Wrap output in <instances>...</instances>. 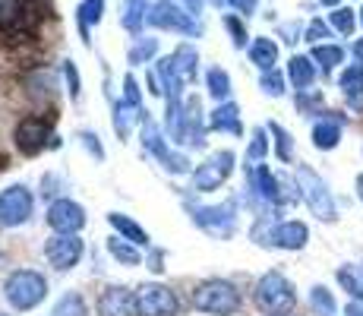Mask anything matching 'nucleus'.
I'll return each instance as SVG.
<instances>
[{"label": "nucleus", "mask_w": 363, "mask_h": 316, "mask_svg": "<svg viewBox=\"0 0 363 316\" xmlns=\"http://www.w3.org/2000/svg\"><path fill=\"white\" fill-rule=\"evenodd\" d=\"M256 304L269 316H288L297 304L294 285H291L281 272H265L259 278V285H256Z\"/></svg>", "instance_id": "f257e3e1"}, {"label": "nucleus", "mask_w": 363, "mask_h": 316, "mask_svg": "<svg viewBox=\"0 0 363 316\" xmlns=\"http://www.w3.org/2000/svg\"><path fill=\"white\" fill-rule=\"evenodd\" d=\"M4 294H6V300H10V307H16V310H32V307H38L41 300H45L48 282H45V276L35 269H16V272H10V278L4 282Z\"/></svg>", "instance_id": "f03ea898"}, {"label": "nucleus", "mask_w": 363, "mask_h": 316, "mask_svg": "<svg viewBox=\"0 0 363 316\" xmlns=\"http://www.w3.org/2000/svg\"><path fill=\"white\" fill-rule=\"evenodd\" d=\"M297 193H300V200L310 206V212L316 215V219L335 222V215H338L335 212V196H332L329 184H325L313 168H306V165L297 168Z\"/></svg>", "instance_id": "7ed1b4c3"}, {"label": "nucleus", "mask_w": 363, "mask_h": 316, "mask_svg": "<svg viewBox=\"0 0 363 316\" xmlns=\"http://www.w3.org/2000/svg\"><path fill=\"white\" fill-rule=\"evenodd\" d=\"M193 304L202 313L212 316H231L240 310V291L231 282H221V278H212V282H202L196 291H193Z\"/></svg>", "instance_id": "20e7f679"}, {"label": "nucleus", "mask_w": 363, "mask_h": 316, "mask_svg": "<svg viewBox=\"0 0 363 316\" xmlns=\"http://www.w3.org/2000/svg\"><path fill=\"white\" fill-rule=\"evenodd\" d=\"M196 51L190 45H180L171 58H164L158 63V73L164 76V89H167V98H180V86H190L196 80Z\"/></svg>", "instance_id": "39448f33"}, {"label": "nucleus", "mask_w": 363, "mask_h": 316, "mask_svg": "<svg viewBox=\"0 0 363 316\" xmlns=\"http://www.w3.org/2000/svg\"><path fill=\"white\" fill-rule=\"evenodd\" d=\"M145 23L155 26V29H171V32H184V35L199 32V23L193 19V13H186L184 6L174 4V0H158V4L149 10Z\"/></svg>", "instance_id": "423d86ee"}, {"label": "nucleus", "mask_w": 363, "mask_h": 316, "mask_svg": "<svg viewBox=\"0 0 363 316\" xmlns=\"http://www.w3.org/2000/svg\"><path fill=\"white\" fill-rule=\"evenodd\" d=\"M41 0H0V29L29 32L41 19Z\"/></svg>", "instance_id": "0eeeda50"}, {"label": "nucleus", "mask_w": 363, "mask_h": 316, "mask_svg": "<svg viewBox=\"0 0 363 316\" xmlns=\"http://www.w3.org/2000/svg\"><path fill=\"white\" fill-rule=\"evenodd\" d=\"M231 171H234V152H228V149L215 152L212 158H206L196 171H193V187H196L199 193L218 190L228 178H231Z\"/></svg>", "instance_id": "6e6552de"}, {"label": "nucleus", "mask_w": 363, "mask_h": 316, "mask_svg": "<svg viewBox=\"0 0 363 316\" xmlns=\"http://www.w3.org/2000/svg\"><path fill=\"white\" fill-rule=\"evenodd\" d=\"M136 313L139 316H174L177 313V298L164 285H145L136 294Z\"/></svg>", "instance_id": "1a4fd4ad"}, {"label": "nucleus", "mask_w": 363, "mask_h": 316, "mask_svg": "<svg viewBox=\"0 0 363 316\" xmlns=\"http://www.w3.org/2000/svg\"><path fill=\"white\" fill-rule=\"evenodd\" d=\"M32 215V193L26 187H6L0 193V224L13 228V224L29 222Z\"/></svg>", "instance_id": "9d476101"}, {"label": "nucleus", "mask_w": 363, "mask_h": 316, "mask_svg": "<svg viewBox=\"0 0 363 316\" xmlns=\"http://www.w3.org/2000/svg\"><path fill=\"white\" fill-rule=\"evenodd\" d=\"M193 222L199 224L202 231H208V234L215 237H231L234 234V209L231 206H196L193 209Z\"/></svg>", "instance_id": "9b49d317"}, {"label": "nucleus", "mask_w": 363, "mask_h": 316, "mask_svg": "<svg viewBox=\"0 0 363 316\" xmlns=\"http://www.w3.org/2000/svg\"><path fill=\"white\" fill-rule=\"evenodd\" d=\"M143 146H145V149H149L155 158H162V165L167 168V171H174V174H184V171H186V165H190V161H186L184 156H177V152L167 149V143L162 139L158 126L152 124L149 117L143 121Z\"/></svg>", "instance_id": "f8f14e48"}, {"label": "nucleus", "mask_w": 363, "mask_h": 316, "mask_svg": "<svg viewBox=\"0 0 363 316\" xmlns=\"http://www.w3.org/2000/svg\"><path fill=\"white\" fill-rule=\"evenodd\" d=\"M51 136V121H45L41 114H32L26 121H19L16 126V146L26 156H38L45 149V139Z\"/></svg>", "instance_id": "ddd939ff"}, {"label": "nucleus", "mask_w": 363, "mask_h": 316, "mask_svg": "<svg viewBox=\"0 0 363 316\" xmlns=\"http://www.w3.org/2000/svg\"><path fill=\"white\" fill-rule=\"evenodd\" d=\"M45 256H48V263H51L54 269H60V272L73 269V266L79 263V256H82V241L76 234H57V237L48 241Z\"/></svg>", "instance_id": "4468645a"}, {"label": "nucleus", "mask_w": 363, "mask_h": 316, "mask_svg": "<svg viewBox=\"0 0 363 316\" xmlns=\"http://www.w3.org/2000/svg\"><path fill=\"white\" fill-rule=\"evenodd\" d=\"M48 224H51L57 234H76V231L86 224V212H82L79 202L73 200H57L48 209Z\"/></svg>", "instance_id": "2eb2a0df"}, {"label": "nucleus", "mask_w": 363, "mask_h": 316, "mask_svg": "<svg viewBox=\"0 0 363 316\" xmlns=\"http://www.w3.org/2000/svg\"><path fill=\"white\" fill-rule=\"evenodd\" d=\"M306 241H310V228L303 222H281L265 234L262 244H272L278 250H303Z\"/></svg>", "instance_id": "dca6fc26"}, {"label": "nucleus", "mask_w": 363, "mask_h": 316, "mask_svg": "<svg viewBox=\"0 0 363 316\" xmlns=\"http://www.w3.org/2000/svg\"><path fill=\"white\" fill-rule=\"evenodd\" d=\"M99 313L101 316H133L136 313V298L127 288H108L99 300Z\"/></svg>", "instance_id": "f3484780"}, {"label": "nucleus", "mask_w": 363, "mask_h": 316, "mask_svg": "<svg viewBox=\"0 0 363 316\" xmlns=\"http://www.w3.org/2000/svg\"><path fill=\"white\" fill-rule=\"evenodd\" d=\"M338 143H341V121L338 117H323V121H316V126H313V146L329 152Z\"/></svg>", "instance_id": "a211bd4d"}, {"label": "nucleus", "mask_w": 363, "mask_h": 316, "mask_svg": "<svg viewBox=\"0 0 363 316\" xmlns=\"http://www.w3.org/2000/svg\"><path fill=\"white\" fill-rule=\"evenodd\" d=\"M184 133H186V143L202 146V108H199V98H186L184 102Z\"/></svg>", "instance_id": "6ab92c4d"}, {"label": "nucleus", "mask_w": 363, "mask_h": 316, "mask_svg": "<svg viewBox=\"0 0 363 316\" xmlns=\"http://www.w3.org/2000/svg\"><path fill=\"white\" fill-rule=\"evenodd\" d=\"M288 76L297 86V92H303V89H310L313 82H316V63H313V58H300V54H294L288 63Z\"/></svg>", "instance_id": "aec40b11"}, {"label": "nucleus", "mask_w": 363, "mask_h": 316, "mask_svg": "<svg viewBox=\"0 0 363 316\" xmlns=\"http://www.w3.org/2000/svg\"><path fill=\"white\" fill-rule=\"evenodd\" d=\"M338 82H341V92H345L347 102H351L354 108H363V67L360 63L347 67Z\"/></svg>", "instance_id": "412c9836"}, {"label": "nucleus", "mask_w": 363, "mask_h": 316, "mask_svg": "<svg viewBox=\"0 0 363 316\" xmlns=\"http://www.w3.org/2000/svg\"><path fill=\"white\" fill-rule=\"evenodd\" d=\"M212 126H215V130H221V133H243L240 108H237L234 102L218 104V108H215V114H212Z\"/></svg>", "instance_id": "4be33fe9"}, {"label": "nucleus", "mask_w": 363, "mask_h": 316, "mask_svg": "<svg viewBox=\"0 0 363 316\" xmlns=\"http://www.w3.org/2000/svg\"><path fill=\"white\" fill-rule=\"evenodd\" d=\"M250 60L256 63V67L262 70H275V63H278V45L272 38H256L253 45H250Z\"/></svg>", "instance_id": "5701e85b"}, {"label": "nucleus", "mask_w": 363, "mask_h": 316, "mask_svg": "<svg viewBox=\"0 0 363 316\" xmlns=\"http://www.w3.org/2000/svg\"><path fill=\"white\" fill-rule=\"evenodd\" d=\"M108 222L114 224L117 231H121V237H123V241L136 244V247H149V234H145V228H139V224L133 222V219H127V215L114 212V215H108Z\"/></svg>", "instance_id": "b1692460"}, {"label": "nucleus", "mask_w": 363, "mask_h": 316, "mask_svg": "<svg viewBox=\"0 0 363 316\" xmlns=\"http://www.w3.org/2000/svg\"><path fill=\"white\" fill-rule=\"evenodd\" d=\"M136 121H143V108H136V104H130V102L114 104V130L121 133V136H127Z\"/></svg>", "instance_id": "393cba45"}, {"label": "nucleus", "mask_w": 363, "mask_h": 316, "mask_svg": "<svg viewBox=\"0 0 363 316\" xmlns=\"http://www.w3.org/2000/svg\"><path fill=\"white\" fill-rule=\"evenodd\" d=\"M145 16H149V6H145V0H123V10H121L123 29L139 32V26L145 23Z\"/></svg>", "instance_id": "a878e982"}, {"label": "nucleus", "mask_w": 363, "mask_h": 316, "mask_svg": "<svg viewBox=\"0 0 363 316\" xmlns=\"http://www.w3.org/2000/svg\"><path fill=\"white\" fill-rule=\"evenodd\" d=\"M313 60H316L323 70H335L341 60H345V48H338V45H316V48H313Z\"/></svg>", "instance_id": "bb28decb"}, {"label": "nucleus", "mask_w": 363, "mask_h": 316, "mask_svg": "<svg viewBox=\"0 0 363 316\" xmlns=\"http://www.w3.org/2000/svg\"><path fill=\"white\" fill-rule=\"evenodd\" d=\"M338 282L357 304H363V276L357 269H351V266H347V269H338Z\"/></svg>", "instance_id": "cd10ccee"}, {"label": "nucleus", "mask_w": 363, "mask_h": 316, "mask_svg": "<svg viewBox=\"0 0 363 316\" xmlns=\"http://www.w3.org/2000/svg\"><path fill=\"white\" fill-rule=\"evenodd\" d=\"M269 133L275 136V152L281 161H291L294 158V143H291V133L284 130L281 124H269Z\"/></svg>", "instance_id": "c85d7f7f"}, {"label": "nucleus", "mask_w": 363, "mask_h": 316, "mask_svg": "<svg viewBox=\"0 0 363 316\" xmlns=\"http://www.w3.org/2000/svg\"><path fill=\"white\" fill-rule=\"evenodd\" d=\"M310 307L316 313H323V316H332L335 313V298H332L329 288H323V285L313 288V291H310Z\"/></svg>", "instance_id": "c756f323"}, {"label": "nucleus", "mask_w": 363, "mask_h": 316, "mask_svg": "<svg viewBox=\"0 0 363 316\" xmlns=\"http://www.w3.org/2000/svg\"><path fill=\"white\" fill-rule=\"evenodd\" d=\"M208 92H212V98H218V102H225L228 95H231V80H228L225 70H208Z\"/></svg>", "instance_id": "7c9ffc66"}, {"label": "nucleus", "mask_w": 363, "mask_h": 316, "mask_svg": "<svg viewBox=\"0 0 363 316\" xmlns=\"http://www.w3.org/2000/svg\"><path fill=\"white\" fill-rule=\"evenodd\" d=\"M51 316H89V310L79 294H67V298H60V304L54 307Z\"/></svg>", "instance_id": "2f4dec72"}, {"label": "nucleus", "mask_w": 363, "mask_h": 316, "mask_svg": "<svg viewBox=\"0 0 363 316\" xmlns=\"http://www.w3.org/2000/svg\"><path fill=\"white\" fill-rule=\"evenodd\" d=\"M108 250H111V256H114L117 263H127V266H139V263H143V256H139L133 247H127V244H121L117 237H111V241H108Z\"/></svg>", "instance_id": "473e14b6"}, {"label": "nucleus", "mask_w": 363, "mask_h": 316, "mask_svg": "<svg viewBox=\"0 0 363 316\" xmlns=\"http://www.w3.org/2000/svg\"><path fill=\"white\" fill-rule=\"evenodd\" d=\"M329 26L341 35H354L357 16H354V10H335V13H329Z\"/></svg>", "instance_id": "72a5a7b5"}, {"label": "nucleus", "mask_w": 363, "mask_h": 316, "mask_svg": "<svg viewBox=\"0 0 363 316\" xmlns=\"http://www.w3.org/2000/svg\"><path fill=\"white\" fill-rule=\"evenodd\" d=\"M101 10H104V0H82V6H79L82 35H86V26H92V23H99L101 19Z\"/></svg>", "instance_id": "f704fd0d"}, {"label": "nucleus", "mask_w": 363, "mask_h": 316, "mask_svg": "<svg viewBox=\"0 0 363 316\" xmlns=\"http://www.w3.org/2000/svg\"><path fill=\"white\" fill-rule=\"evenodd\" d=\"M259 86H262L265 95H284V76L278 73V70H265Z\"/></svg>", "instance_id": "c9c22d12"}, {"label": "nucleus", "mask_w": 363, "mask_h": 316, "mask_svg": "<svg viewBox=\"0 0 363 316\" xmlns=\"http://www.w3.org/2000/svg\"><path fill=\"white\" fill-rule=\"evenodd\" d=\"M332 35V26L329 23H323V19H313L310 26H306V32H303V38L310 41V45H323L325 38Z\"/></svg>", "instance_id": "e433bc0d"}, {"label": "nucleus", "mask_w": 363, "mask_h": 316, "mask_svg": "<svg viewBox=\"0 0 363 316\" xmlns=\"http://www.w3.org/2000/svg\"><path fill=\"white\" fill-rule=\"evenodd\" d=\"M265 152H269V139H265V130H256V133H253V143H250V149H247V158H250V161H262Z\"/></svg>", "instance_id": "4c0bfd02"}, {"label": "nucleus", "mask_w": 363, "mask_h": 316, "mask_svg": "<svg viewBox=\"0 0 363 316\" xmlns=\"http://www.w3.org/2000/svg\"><path fill=\"white\" fill-rule=\"evenodd\" d=\"M155 48H158V41H155V38L139 41V45L130 51V63H143L145 58H152V54H155Z\"/></svg>", "instance_id": "58836bf2"}, {"label": "nucleus", "mask_w": 363, "mask_h": 316, "mask_svg": "<svg viewBox=\"0 0 363 316\" xmlns=\"http://www.w3.org/2000/svg\"><path fill=\"white\" fill-rule=\"evenodd\" d=\"M225 26H228V32L234 35V45L237 48L247 45V29L240 26V19H237V16H225Z\"/></svg>", "instance_id": "ea45409f"}, {"label": "nucleus", "mask_w": 363, "mask_h": 316, "mask_svg": "<svg viewBox=\"0 0 363 316\" xmlns=\"http://www.w3.org/2000/svg\"><path fill=\"white\" fill-rule=\"evenodd\" d=\"M123 102L143 108V104H139V86H136V80H133V76H123Z\"/></svg>", "instance_id": "a19ab883"}, {"label": "nucleus", "mask_w": 363, "mask_h": 316, "mask_svg": "<svg viewBox=\"0 0 363 316\" xmlns=\"http://www.w3.org/2000/svg\"><path fill=\"white\" fill-rule=\"evenodd\" d=\"M64 73H67V82H69V95L79 98V73H76V67H73V63H67Z\"/></svg>", "instance_id": "79ce46f5"}, {"label": "nucleus", "mask_w": 363, "mask_h": 316, "mask_svg": "<svg viewBox=\"0 0 363 316\" xmlns=\"http://www.w3.org/2000/svg\"><path fill=\"white\" fill-rule=\"evenodd\" d=\"M228 4H231L234 10H240L243 16H250V13H256V4H259V0H228Z\"/></svg>", "instance_id": "37998d69"}, {"label": "nucleus", "mask_w": 363, "mask_h": 316, "mask_svg": "<svg viewBox=\"0 0 363 316\" xmlns=\"http://www.w3.org/2000/svg\"><path fill=\"white\" fill-rule=\"evenodd\" d=\"M82 139H86L89 152H95V158H104V149L99 146V136H92V133H82Z\"/></svg>", "instance_id": "c03bdc74"}, {"label": "nucleus", "mask_w": 363, "mask_h": 316, "mask_svg": "<svg viewBox=\"0 0 363 316\" xmlns=\"http://www.w3.org/2000/svg\"><path fill=\"white\" fill-rule=\"evenodd\" d=\"M174 4H184V10L193 13V16H196V13L202 10V0H174Z\"/></svg>", "instance_id": "a18cd8bd"}, {"label": "nucleus", "mask_w": 363, "mask_h": 316, "mask_svg": "<svg viewBox=\"0 0 363 316\" xmlns=\"http://www.w3.org/2000/svg\"><path fill=\"white\" fill-rule=\"evenodd\" d=\"M281 35H284V41H291V45H294L297 35H300V26H281Z\"/></svg>", "instance_id": "49530a36"}, {"label": "nucleus", "mask_w": 363, "mask_h": 316, "mask_svg": "<svg viewBox=\"0 0 363 316\" xmlns=\"http://www.w3.org/2000/svg\"><path fill=\"white\" fill-rule=\"evenodd\" d=\"M351 51H354V60H357L360 67H363V38L354 41V48H351Z\"/></svg>", "instance_id": "de8ad7c7"}, {"label": "nucleus", "mask_w": 363, "mask_h": 316, "mask_svg": "<svg viewBox=\"0 0 363 316\" xmlns=\"http://www.w3.org/2000/svg\"><path fill=\"white\" fill-rule=\"evenodd\" d=\"M345 316H363V304H357V300H354V304H347Z\"/></svg>", "instance_id": "09e8293b"}, {"label": "nucleus", "mask_w": 363, "mask_h": 316, "mask_svg": "<svg viewBox=\"0 0 363 316\" xmlns=\"http://www.w3.org/2000/svg\"><path fill=\"white\" fill-rule=\"evenodd\" d=\"M357 193H360V200H363V174L357 178Z\"/></svg>", "instance_id": "8fccbe9b"}, {"label": "nucleus", "mask_w": 363, "mask_h": 316, "mask_svg": "<svg viewBox=\"0 0 363 316\" xmlns=\"http://www.w3.org/2000/svg\"><path fill=\"white\" fill-rule=\"evenodd\" d=\"M319 4H325V6H335V4H338V0H319Z\"/></svg>", "instance_id": "3c124183"}, {"label": "nucleus", "mask_w": 363, "mask_h": 316, "mask_svg": "<svg viewBox=\"0 0 363 316\" xmlns=\"http://www.w3.org/2000/svg\"><path fill=\"white\" fill-rule=\"evenodd\" d=\"M360 26H363V10H360Z\"/></svg>", "instance_id": "603ef678"}, {"label": "nucleus", "mask_w": 363, "mask_h": 316, "mask_svg": "<svg viewBox=\"0 0 363 316\" xmlns=\"http://www.w3.org/2000/svg\"><path fill=\"white\" fill-rule=\"evenodd\" d=\"M360 276H363V272H360Z\"/></svg>", "instance_id": "864d4df0"}, {"label": "nucleus", "mask_w": 363, "mask_h": 316, "mask_svg": "<svg viewBox=\"0 0 363 316\" xmlns=\"http://www.w3.org/2000/svg\"><path fill=\"white\" fill-rule=\"evenodd\" d=\"M0 316H4V313H0Z\"/></svg>", "instance_id": "5fc2aeb1"}]
</instances>
